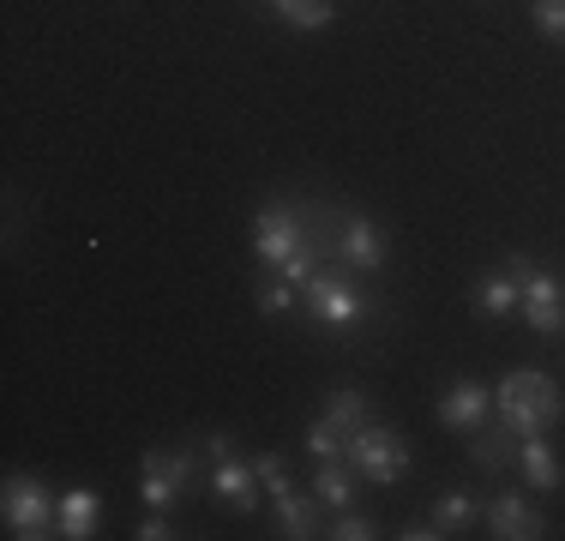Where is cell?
<instances>
[{
    "instance_id": "1",
    "label": "cell",
    "mask_w": 565,
    "mask_h": 541,
    "mask_svg": "<svg viewBox=\"0 0 565 541\" xmlns=\"http://www.w3.org/2000/svg\"><path fill=\"white\" fill-rule=\"evenodd\" d=\"M253 253H259L271 270L301 289L307 277H313L319 265H326V253H319V241H307V211L301 199H265L259 216H253Z\"/></svg>"
},
{
    "instance_id": "2",
    "label": "cell",
    "mask_w": 565,
    "mask_h": 541,
    "mask_svg": "<svg viewBox=\"0 0 565 541\" xmlns=\"http://www.w3.org/2000/svg\"><path fill=\"white\" fill-rule=\"evenodd\" d=\"M493 415H500L518 439H535V433H554L559 427L565 391L542 368H511L500 385H493Z\"/></svg>"
},
{
    "instance_id": "3",
    "label": "cell",
    "mask_w": 565,
    "mask_h": 541,
    "mask_svg": "<svg viewBox=\"0 0 565 541\" xmlns=\"http://www.w3.org/2000/svg\"><path fill=\"white\" fill-rule=\"evenodd\" d=\"M301 307H307V319L326 325V331H355V325L373 314L367 289H361V270H349L338 259H326L301 283Z\"/></svg>"
},
{
    "instance_id": "4",
    "label": "cell",
    "mask_w": 565,
    "mask_h": 541,
    "mask_svg": "<svg viewBox=\"0 0 565 541\" xmlns=\"http://www.w3.org/2000/svg\"><path fill=\"white\" fill-rule=\"evenodd\" d=\"M511 270H518V289H523V325H530L535 337H559L565 331V277L554 265L530 259V253H511L505 259Z\"/></svg>"
},
{
    "instance_id": "5",
    "label": "cell",
    "mask_w": 565,
    "mask_h": 541,
    "mask_svg": "<svg viewBox=\"0 0 565 541\" xmlns=\"http://www.w3.org/2000/svg\"><path fill=\"white\" fill-rule=\"evenodd\" d=\"M205 457H211V476H205L211 499L253 518L259 511V469H253V457L235 452V433H205Z\"/></svg>"
},
{
    "instance_id": "6",
    "label": "cell",
    "mask_w": 565,
    "mask_h": 541,
    "mask_svg": "<svg viewBox=\"0 0 565 541\" xmlns=\"http://www.w3.org/2000/svg\"><path fill=\"white\" fill-rule=\"evenodd\" d=\"M199 452L193 445H181V452H145V464H139V494H145V506L151 511H174V506H186V499L199 494Z\"/></svg>"
},
{
    "instance_id": "7",
    "label": "cell",
    "mask_w": 565,
    "mask_h": 541,
    "mask_svg": "<svg viewBox=\"0 0 565 541\" xmlns=\"http://www.w3.org/2000/svg\"><path fill=\"white\" fill-rule=\"evenodd\" d=\"M343 457L355 464V476L373 481V487H392V481H403V469H409V445H403V433L392 422H361L349 433Z\"/></svg>"
},
{
    "instance_id": "8",
    "label": "cell",
    "mask_w": 565,
    "mask_h": 541,
    "mask_svg": "<svg viewBox=\"0 0 565 541\" xmlns=\"http://www.w3.org/2000/svg\"><path fill=\"white\" fill-rule=\"evenodd\" d=\"M55 511H61V499H49V487L36 481V476H7V494H0V518H7V535H19V541L61 535Z\"/></svg>"
},
{
    "instance_id": "9",
    "label": "cell",
    "mask_w": 565,
    "mask_h": 541,
    "mask_svg": "<svg viewBox=\"0 0 565 541\" xmlns=\"http://www.w3.org/2000/svg\"><path fill=\"white\" fill-rule=\"evenodd\" d=\"M326 259H338V265H349V270H385V259H392V235H385L373 216H361V211H343L338 216V241H331V253Z\"/></svg>"
},
{
    "instance_id": "10",
    "label": "cell",
    "mask_w": 565,
    "mask_h": 541,
    "mask_svg": "<svg viewBox=\"0 0 565 541\" xmlns=\"http://www.w3.org/2000/svg\"><path fill=\"white\" fill-rule=\"evenodd\" d=\"M481 523H488L493 541H542V535H547V518L535 511V499L511 494V487L481 506Z\"/></svg>"
},
{
    "instance_id": "11",
    "label": "cell",
    "mask_w": 565,
    "mask_h": 541,
    "mask_svg": "<svg viewBox=\"0 0 565 541\" xmlns=\"http://www.w3.org/2000/svg\"><path fill=\"white\" fill-rule=\"evenodd\" d=\"M439 422H446L451 433H476V427H488L493 422V385H481V379H451L446 385V397H439Z\"/></svg>"
},
{
    "instance_id": "12",
    "label": "cell",
    "mask_w": 565,
    "mask_h": 541,
    "mask_svg": "<svg viewBox=\"0 0 565 541\" xmlns=\"http://www.w3.org/2000/svg\"><path fill=\"white\" fill-rule=\"evenodd\" d=\"M277 535L282 541H313L326 535V499L319 494H277Z\"/></svg>"
},
{
    "instance_id": "13",
    "label": "cell",
    "mask_w": 565,
    "mask_h": 541,
    "mask_svg": "<svg viewBox=\"0 0 565 541\" xmlns=\"http://www.w3.org/2000/svg\"><path fill=\"white\" fill-rule=\"evenodd\" d=\"M469 301L481 307L488 319H511L523 307V289H518V270L511 265H493V270H481L476 283H469Z\"/></svg>"
},
{
    "instance_id": "14",
    "label": "cell",
    "mask_w": 565,
    "mask_h": 541,
    "mask_svg": "<svg viewBox=\"0 0 565 541\" xmlns=\"http://www.w3.org/2000/svg\"><path fill=\"white\" fill-rule=\"evenodd\" d=\"M469 457H476V469L481 476H500V469L518 464V433H511L500 415H493L488 427H476L469 433Z\"/></svg>"
},
{
    "instance_id": "15",
    "label": "cell",
    "mask_w": 565,
    "mask_h": 541,
    "mask_svg": "<svg viewBox=\"0 0 565 541\" xmlns=\"http://www.w3.org/2000/svg\"><path fill=\"white\" fill-rule=\"evenodd\" d=\"M518 469L530 487H542V494H554L565 487V464L554 457V445H547V433H535V439H518Z\"/></svg>"
},
{
    "instance_id": "16",
    "label": "cell",
    "mask_w": 565,
    "mask_h": 541,
    "mask_svg": "<svg viewBox=\"0 0 565 541\" xmlns=\"http://www.w3.org/2000/svg\"><path fill=\"white\" fill-rule=\"evenodd\" d=\"M55 523H61L66 541H90V535H97V523H103V499L90 494V487H73V494H61Z\"/></svg>"
},
{
    "instance_id": "17",
    "label": "cell",
    "mask_w": 565,
    "mask_h": 541,
    "mask_svg": "<svg viewBox=\"0 0 565 541\" xmlns=\"http://www.w3.org/2000/svg\"><path fill=\"white\" fill-rule=\"evenodd\" d=\"M253 7L282 19L289 31H326V24L338 19V0H253Z\"/></svg>"
},
{
    "instance_id": "18",
    "label": "cell",
    "mask_w": 565,
    "mask_h": 541,
    "mask_svg": "<svg viewBox=\"0 0 565 541\" xmlns=\"http://www.w3.org/2000/svg\"><path fill=\"white\" fill-rule=\"evenodd\" d=\"M355 464L349 457H326V464L313 469V494L326 499V511H343V506H355Z\"/></svg>"
},
{
    "instance_id": "19",
    "label": "cell",
    "mask_w": 565,
    "mask_h": 541,
    "mask_svg": "<svg viewBox=\"0 0 565 541\" xmlns=\"http://www.w3.org/2000/svg\"><path fill=\"white\" fill-rule=\"evenodd\" d=\"M481 506H488V499H476L469 487H451V494H439V506H434V523H439L446 535H463L469 523H481Z\"/></svg>"
},
{
    "instance_id": "20",
    "label": "cell",
    "mask_w": 565,
    "mask_h": 541,
    "mask_svg": "<svg viewBox=\"0 0 565 541\" xmlns=\"http://www.w3.org/2000/svg\"><path fill=\"white\" fill-rule=\"evenodd\" d=\"M319 415H326V422H331V427H338V433H343V439H349V433H355L361 422H373V410H367V397H361V391H355V385H338V391H331V397H326V410H319Z\"/></svg>"
},
{
    "instance_id": "21",
    "label": "cell",
    "mask_w": 565,
    "mask_h": 541,
    "mask_svg": "<svg viewBox=\"0 0 565 541\" xmlns=\"http://www.w3.org/2000/svg\"><path fill=\"white\" fill-rule=\"evenodd\" d=\"M253 301H259V314H265V319H277V314H289V307H301V289H295V283L282 277V270L265 265V277L253 283Z\"/></svg>"
},
{
    "instance_id": "22",
    "label": "cell",
    "mask_w": 565,
    "mask_h": 541,
    "mask_svg": "<svg viewBox=\"0 0 565 541\" xmlns=\"http://www.w3.org/2000/svg\"><path fill=\"white\" fill-rule=\"evenodd\" d=\"M301 445H307V457H319V464H326V457H343V445H349V439L326 422V415H313V427L301 433Z\"/></svg>"
},
{
    "instance_id": "23",
    "label": "cell",
    "mask_w": 565,
    "mask_h": 541,
    "mask_svg": "<svg viewBox=\"0 0 565 541\" xmlns=\"http://www.w3.org/2000/svg\"><path fill=\"white\" fill-rule=\"evenodd\" d=\"M326 535H331V541H373V535H380V523H373L367 511L343 506V511H338V523H326Z\"/></svg>"
},
{
    "instance_id": "24",
    "label": "cell",
    "mask_w": 565,
    "mask_h": 541,
    "mask_svg": "<svg viewBox=\"0 0 565 541\" xmlns=\"http://www.w3.org/2000/svg\"><path fill=\"white\" fill-rule=\"evenodd\" d=\"M253 469H259V487H265V494H289V457H282V452H259V457H253Z\"/></svg>"
},
{
    "instance_id": "25",
    "label": "cell",
    "mask_w": 565,
    "mask_h": 541,
    "mask_svg": "<svg viewBox=\"0 0 565 541\" xmlns=\"http://www.w3.org/2000/svg\"><path fill=\"white\" fill-rule=\"evenodd\" d=\"M530 19H535V31H542L547 43L565 49V0H530Z\"/></svg>"
},
{
    "instance_id": "26",
    "label": "cell",
    "mask_w": 565,
    "mask_h": 541,
    "mask_svg": "<svg viewBox=\"0 0 565 541\" xmlns=\"http://www.w3.org/2000/svg\"><path fill=\"white\" fill-rule=\"evenodd\" d=\"M132 535H139V541H169V535H174V530H169V511H151V518H145Z\"/></svg>"
},
{
    "instance_id": "27",
    "label": "cell",
    "mask_w": 565,
    "mask_h": 541,
    "mask_svg": "<svg viewBox=\"0 0 565 541\" xmlns=\"http://www.w3.org/2000/svg\"><path fill=\"white\" fill-rule=\"evenodd\" d=\"M397 535H403V541H446V530H439L434 518H415L409 530H397Z\"/></svg>"
}]
</instances>
